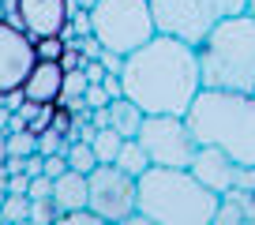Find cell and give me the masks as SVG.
I'll return each instance as SVG.
<instances>
[{"mask_svg": "<svg viewBox=\"0 0 255 225\" xmlns=\"http://www.w3.org/2000/svg\"><path fill=\"white\" fill-rule=\"evenodd\" d=\"M143 116H146V112L139 109V105L131 102V98H124V94L109 102V124H113V128H117L124 139L139 135V124H143Z\"/></svg>", "mask_w": 255, "mask_h": 225, "instance_id": "9a60e30c", "label": "cell"}, {"mask_svg": "<svg viewBox=\"0 0 255 225\" xmlns=\"http://www.w3.org/2000/svg\"><path fill=\"white\" fill-rule=\"evenodd\" d=\"M11 120H15V109H8V105H0V131H4V135L11 131Z\"/></svg>", "mask_w": 255, "mask_h": 225, "instance_id": "f1b7e54d", "label": "cell"}, {"mask_svg": "<svg viewBox=\"0 0 255 225\" xmlns=\"http://www.w3.org/2000/svg\"><path fill=\"white\" fill-rule=\"evenodd\" d=\"M4 161H8V135L0 131V169H4Z\"/></svg>", "mask_w": 255, "mask_h": 225, "instance_id": "f546056e", "label": "cell"}, {"mask_svg": "<svg viewBox=\"0 0 255 225\" xmlns=\"http://www.w3.org/2000/svg\"><path fill=\"white\" fill-rule=\"evenodd\" d=\"M252 11H255V0H252Z\"/></svg>", "mask_w": 255, "mask_h": 225, "instance_id": "1f68e13d", "label": "cell"}, {"mask_svg": "<svg viewBox=\"0 0 255 225\" xmlns=\"http://www.w3.org/2000/svg\"><path fill=\"white\" fill-rule=\"evenodd\" d=\"M26 195H30V199H49V195H53V177H45V173L30 177V188H26Z\"/></svg>", "mask_w": 255, "mask_h": 225, "instance_id": "484cf974", "label": "cell"}, {"mask_svg": "<svg viewBox=\"0 0 255 225\" xmlns=\"http://www.w3.org/2000/svg\"><path fill=\"white\" fill-rule=\"evenodd\" d=\"M11 23L19 30H26L30 38H45V34H64L75 8L72 0H8Z\"/></svg>", "mask_w": 255, "mask_h": 225, "instance_id": "8fae6325", "label": "cell"}, {"mask_svg": "<svg viewBox=\"0 0 255 225\" xmlns=\"http://www.w3.org/2000/svg\"><path fill=\"white\" fill-rule=\"evenodd\" d=\"M222 195L210 192L188 165H150L135 177L131 225H214Z\"/></svg>", "mask_w": 255, "mask_h": 225, "instance_id": "7a4b0ae2", "label": "cell"}, {"mask_svg": "<svg viewBox=\"0 0 255 225\" xmlns=\"http://www.w3.org/2000/svg\"><path fill=\"white\" fill-rule=\"evenodd\" d=\"M0 214H4V222H8V225L26 222V214H30V195H26V192H8V199H4Z\"/></svg>", "mask_w": 255, "mask_h": 225, "instance_id": "d6986e66", "label": "cell"}, {"mask_svg": "<svg viewBox=\"0 0 255 225\" xmlns=\"http://www.w3.org/2000/svg\"><path fill=\"white\" fill-rule=\"evenodd\" d=\"M56 222L60 225H105L102 214L90 207H79V210H64V214H56Z\"/></svg>", "mask_w": 255, "mask_h": 225, "instance_id": "cb8c5ba5", "label": "cell"}, {"mask_svg": "<svg viewBox=\"0 0 255 225\" xmlns=\"http://www.w3.org/2000/svg\"><path fill=\"white\" fill-rule=\"evenodd\" d=\"M120 143H124V135H120L113 124H109V128H98V131H94V139H90V146H94L98 161H117Z\"/></svg>", "mask_w": 255, "mask_h": 225, "instance_id": "e0dca14e", "label": "cell"}, {"mask_svg": "<svg viewBox=\"0 0 255 225\" xmlns=\"http://www.w3.org/2000/svg\"><path fill=\"white\" fill-rule=\"evenodd\" d=\"M34 64H38L34 38L26 30H19L11 19H0V98L23 87Z\"/></svg>", "mask_w": 255, "mask_h": 225, "instance_id": "30bf717a", "label": "cell"}, {"mask_svg": "<svg viewBox=\"0 0 255 225\" xmlns=\"http://www.w3.org/2000/svg\"><path fill=\"white\" fill-rule=\"evenodd\" d=\"M87 195H90V184H87V173H79V169H64L60 177H53V203L56 210H79L87 207Z\"/></svg>", "mask_w": 255, "mask_h": 225, "instance_id": "5bb4252c", "label": "cell"}, {"mask_svg": "<svg viewBox=\"0 0 255 225\" xmlns=\"http://www.w3.org/2000/svg\"><path fill=\"white\" fill-rule=\"evenodd\" d=\"M83 102H87V109H102V105L113 102V90L105 87V83H90L87 94H83Z\"/></svg>", "mask_w": 255, "mask_h": 225, "instance_id": "d4e9b609", "label": "cell"}, {"mask_svg": "<svg viewBox=\"0 0 255 225\" xmlns=\"http://www.w3.org/2000/svg\"><path fill=\"white\" fill-rule=\"evenodd\" d=\"M184 116L199 146H222L240 165H255V90L203 87Z\"/></svg>", "mask_w": 255, "mask_h": 225, "instance_id": "3957f363", "label": "cell"}, {"mask_svg": "<svg viewBox=\"0 0 255 225\" xmlns=\"http://www.w3.org/2000/svg\"><path fill=\"white\" fill-rule=\"evenodd\" d=\"M64 49H68L64 34H45V38H34V53H38V60H60Z\"/></svg>", "mask_w": 255, "mask_h": 225, "instance_id": "44dd1931", "label": "cell"}, {"mask_svg": "<svg viewBox=\"0 0 255 225\" xmlns=\"http://www.w3.org/2000/svg\"><path fill=\"white\" fill-rule=\"evenodd\" d=\"M56 203H53V195L49 199H30V214H26V222L30 225H53L56 222Z\"/></svg>", "mask_w": 255, "mask_h": 225, "instance_id": "603a6c76", "label": "cell"}, {"mask_svg": "<svg viewBox=\"0 0 255 225\" xmlns=\"http://www.w3.org/2000/svg\"><path fill=\"white\" fill-rule=\"evenodd\" d=\"M87 207L102 214L105 225H131L135 222V177L113 161H98L87 173Z\"/></svg>", "mask_w": 255, "mask_h": 225, "instance_id": "ba28073f", "label": "cell"}, {"mask_svg": "<svg viewBox=\"0 0 255 225\" xmlns=\"http://www.w3.org/2000/svg\"><path fill=\"white\" fill-rule=\"evenodd\" d=\"M68 165L72 169H79V173H90V169L98 165V154H94V146L87 143V139H75V143H68Z\"/></svg>", "mask_w": 255, "mask_h": 225, "instance_id": "ac0fdd59", "label": "cell"}, {"mask_svg": "<svg viewBox=\"0 0 255 225\" xmlns=\"http://www.w3.org/2000/svg\"><path fill=\"white\" fill-rule=\"evenodd\" d=\"M68 169V154H45V177H60Z\"/></svg>", "mask_w": 255, "mask_h": 225, "instance_id": "4316f807", "label": "cell"}, {"mask_svg": "<svg viewBox=\"0 0 255 225\" xmlns=\"http://www.w3.org/2000/svg\"><path fill=\"white\" fill-rule=\"evenodd\" d=\"M203 87L255 90V11L229 15L195 45Z\"/></svg>", "mask_w": 255, "mask_h": 225, "instance_id": "277c9868", "label": "cell"}, {"mask_svg": "<svg viewBox=\"0 0 255 225\" xmlns=\"http://www.w3.org/2000/svg\"><path fill=\"white\" fill-rule=\"evenodd\" d=\"M83 72H87V79H90V83H102L105 75H109V68H105L102 60H87V64H83Z\"/></svg>", "mask_w": 255, "mask_h": 225, "instance_id": "83f0119b", "label": "cell"}, {"mask_svg": "<svg viewBox=\"0 0 255 225\" xmlns=\"http://www.w3.org/2000/svg\"><path fill=\"white\" fill-rule=\"evenodd\" d=\"M19 90L34 105H56L64 98V64L60 60H38Z\"/></svg>", "mask_w": 255, "mask_h": 225, "instance_id": "7c38bea8", "label": "cell"}, {"mask_svg": "<svg viewBox=\"0 0 255 225\" xmlns=\"http://www.w3.org/2000/svg\"><path fill=\"white\" fill-rule=\"evenodd\" d=\"M248 8L252 0H150L158 34H173L188 45H199L222 19L240 15Z\"/></svg>", "mask_w": 255, "mask_h": 225, "instance_id": "8992f818", "label": "cell"}, {"mask_svg": "<svg viewBox=\"0 0 255 225\" xmlns=\"http://www.w3.org/2000/svg\"><path fill=\"white\" fill-rule=\"evenodd\" d=\"M135 139L143 143L150 165H191L199 150L188 116H176V112H146Z\"/></svg>", "mask_w": 255, "mask_h": 225, "instance_id": "52a82bcc", "label": "cell"}, {"mask_svg": "<svg viewBox=\"0 0 255 225\" xmlns=\"http://www.w3.org/2000/svg\"><path fill=\"white\" fill-rule=\"evenodd\" d=\"M87 23L98 45L117 56H128L131 49L146 45L158 34L150 0H94V8L87 11Z\"/></svg>", "mask_w": 255, "mask_h": 225, "instance_id": "5b68a950", "label": "cell"}, {"mask_svg": "<svg viewBox=\"0 0 255 225\" xmlns=\"http://www.w3.org/2000/svg\"><path fill=\"white\" fill-rule=\"evenodd\" d=\"M120 90L143 112H176V116H184L188 105L195 102V94L203 90L195 45L173 38V34H154L146 45L131 49L124 56Z\"/></svg>", "mask_w": 255, "mask_h": 225, "instance_id": "6da1fadb", "label": "cell"}, {"mask_svg": "<svg viewBox=\"0 0 255 225\" xmlns=\"http://www.w3.org/2000/svg\"><path fill=\"white\" fill-rule=\"evenodd\" d=\"M188 169L218 195H225L229 188H255V165H240L222 146H199Z\"/></svg>", "mask_w": 255, "mask_h": 225, "instance_id": "9c48e42d", "label": "cell"}, {"mask_svg": "<svg viewBox=\"0 0 255 225\" xmlns=\"http://www.w3.org/2000/svg\"><path fill=\"white\" fill-rule=\"evenodd\" d=\"M113 165H120L124 173H131V177H139L143 169H150V158H146V150H143V143H139L135 135L131 139H124L120 143V154H117V161Z\"/></svg>", "mask_w": 255, "mask_h": 225, "instance_id": "2e32d148", "label": "cell"}, {"mask_svg": "<svg viewBox=\"0 0 255 225\" xmlns=\"http://www.w3.org/2000/svg\"><path fill=\"white\" fill-rule=\"evenodd\" d=\"M214 225H255V188H229L218 203Z\"/></svg>", "mask_w": 255, "mask_h": 225, "instance_id": "4fadbf2b", "label": "cell"}, {"mask_svg": "<svg viewBox=\"0 0 255 225\" xmlns=\"http://www.w3.org/2000/svg\"><path fill=\"white\" fill-rule=\"evenodd\" d=\"M72 4H75L79 11H90V8H94V0H72Z\"/></svg>", "mask_w": 255, "mask_h": 225, "instance_id": "4dcf8cb0", "label": "cell"}, {"mask_svg": "<svg viewBox=\"0 0 255 225\" xmlns=\"http://www.w3.org/2000/svg\"><path fill=\"white\" fill-rule=\"evenodd\" d=\"M68 150V135L64 131H56L53 124H49L45 131H38V154L45 158V154H64Z\"/></svg>", "mask_w": 255, "mask_h": 225, "instance_id": "7402d4cb", "label": "cell"}, {"mask_svg": "<svg viewBox=\"0 0 255 225\" xmlns=\"http://www.w3.org/2000/svg\"><path fill=\"white\" fill-rule=\"evenodd\" d=\"M38 150V131L30 128H19V131H8V154L15 158H26V154Z\"/></svg>", "mask_w": 255, "mask_h": 225, "instance_id": "ffe728a7", "label": "cell"}]
</instances>
